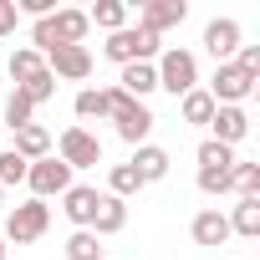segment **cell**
<instances>
[{
    "mask_svg": "<svg viewBox=\"0 0 260 260\" xmlns=\"http://www.w3.org/2000/svg\"><path fill=\"white\" fill-rule=\"evenodd\" d=\"M87 11H72V6H61L56 16H46V21H36L31 26V51H41V56H51L56 46H82L87 41Z\"/></svg>",
    "mask_w": 260,
    "mask_h": 260,
    "instance_id": "6da1fadb",
    "label": "cell"
},
{
    "mask_svg": "<svg viewBox=\"0 0 260 260\" xmlns=\"http://www.w3.org/2000/svg\"><path fill=\"white\" fill-rule=\"evenodd\" d=\"M102 97H107V117L117 122V138H122V143H133V148H138V143H148L153 122H158V117L148 112V102H133L117 82H112V87H102Z\"/></svg>",
    "mask_w": 260,
    "mask_h": 260,
    "instance_id": "7a4b0ae2",
    "label": "cell"
},
{
    "mask_svg": "<svg viewBox=\"0 0 260 260\" xmlns=\"http://www.w3.org/2000/svg\"><path fill=\"white\" fill-rule=\"evenodd\" d=\"M153 72H158V87L174 92V97H184V92L199 87V56L184 51V46H164L158 61H153Z\"/></svg>",
    "mask_w": 260,
    "mask_h": 260,
    "instance_id": "3957f363",
    "label": "cell"
},
{
    "mask_svg": "<svg viewBox=\"0 0 260 260\" xmlns=\"http://www.w3.org/2000/svg\"><path fill=\"white\" fill-rule=\"evenodd\" d=\"M158 51H164V36H148V31H138V26H122V31H112V36L102 41V56H107V61H117V67L153 61Z\"/></svg>",
    "mask_w": 260,
    "mask_h": 260,
    "instance_id": "277c9868",
    "label": "cell"
},
{
    "mask_svg": "<svg viewBox=\"0 0 260 260\" xmlns=\"http://www.w3.org/2000/svg\"><path fill=\"white\" fill-rule=\"evenodd\" d=\"M46 224H51V204H46V199H26V204L11 209V219H6V240H16V245H36V240L46 235Z\"/></svg>",
    "mask_w": 260,
    "mask_h": 260,
    "instance_id": "5b68a950",
    "label": "cell"
},
{
    "mask_svg": "<svg viewBox=\"0 0 260 260\" xmlns=\"http://www.w3.org/2000/svg\"><path fill=\"white\" fill-rule=\"evenodd\" d=\"M56 158L77 174V169H97L102 164V143H97V133H87V127H67V133L56 138Z\"/></svg>",
    "mask_w": 260,
    "mask_h": 260,
    "instance_id": "8992f818",
    "label": "cell"
},
{
    "mask_svg": "<svg viewBox=\"0 0 260 260\" xmlns=\"http://www.w3.org/2000/svg\"><path fill=\"white\" fill-rule=\"evenodd\" d=\"M26 184H31V199H51V194H67L72 189V169L56 153H46V158H36L26 169Z\"/></svg>",
    "mask_w": 260,
    "mask_h": 260,
    "instance_id": "52a82bcc",
    "label": "cell"
},
{
    "mask_svg": "<svg viewBox=\"0 0 260 260\" xmlns=\"http://www.w3.org/2000/svg\"><path fill=\"white\" fill-rule=\"evenodd\" d=\"M204 92L214 97V107H240V102L255 92V77H245L235 61H224V67H214V82H209Z\"/></svg>",
    "mask_w": 260,
    "mask_h": 260,
    "instance_id": "ba28073f",
    "label": "cell"
},
{
    "mask_svg": "<svg viewBox=\"0 0 260 260\" xmlns=\"http://www.w3.org/2000/svg\"><path fill=\"white\" fill-rule=\"evenodd\" d=\"M184 16H189V6H184V0H143V11H138V31L164 36V31L184 26Z\"/></svg>",
    "mask_w": 260,
    "mask_h": 260,
    "instance_id": "9c48e42d",
    "label": "cell"
},
{
    "mask_svg": "<svg viewBox=\"0 0 260 260\" xmlns=\"http://www.w3.org/2000/svg\"><path fill=\"white\" fill-rule=\"evenodd\" d=\"M46 72H51L56 82H87V77H92V51H87V46H56V51L46 56Z\"/></svg>",
    "mask_w": 260,
    "mask_h": 260,
    "instance_id": "30bf717a",
    "label": "cell"
},
{
    "mask_svg": "<svg viewBox=\"0 0 260 260\" xmlns=\"http://www.w3.org/2000/svg\"><path fill=\"white\" fill-rule=\"evenodd\" d=\"M204 51H209L219 67L235 61V51H240V21H230V16L209 21V26H204Z\"/></svg>",
    "mask_w": 260,
    "mask_h": 260,
    "instance_id": "8fae6325",
    "label": "cell"
},
{
    "mask_svg": "<svg viewBox=\"0 0 260 260\" xmlns=\"http://www.w3.org/2000/svg\"><path fill=\"white\" fill-rule=\"evenodd\" d=\"M97 199H102V194H97L92 184H72V189L61 194V214H67V219H72L77 230H92V214H97Z\"/></svg>",
    "mask_w": 260,
    "mask_h": 260,
    "instance_id": "7c38bea8",
    "label": "cell"
},
{
    "mask_svg": "<svg viewBox=\"0 0 260 260\" xmlns=\"http://www.w3.org/2000/svg\"><path fill=\"white\" fill-rule=\"evenodd\" d=\"M209 133H214V143H224V148L245 143V133H250V117H245V107H214V117H209Z\"/></svg>",
    "mask_w": 260,
    "mask_h": 260,
    "instance_id": "4fadbf2b",
    "label": "cell"
},
{
    "mask_svg": "<svg viewBox=\"0 0 260 260\" xmlns=\"http://www.w3.org/2000/svg\"><path fill=\"white\" fill-rule=\"evenodd\" d=\"M127 164L138 169V179H143V184H158V179H169V169H174L169 148H158V143H138Z\"/></svg>",
    "mask_w": 260,
    "mask_h": 260,
    "instance_id": "5bb4252c",
    "label": "cell"
},
{
    "mask_svg": "<svg viewBox=\"0 0 260 260\" xmlns=\"http://www.w3.org/2000/svg\"><path fill=\"white\" fill-rule=\"evenodd\" d=\"M122 230H127V199L102 194L97 199V214H92V235L102 240V235H122Z\"/></svg>",
    "mask_w": 260,
    "mask_h": 260,
    "instance_id": "9a60e30c",
    "label": "cell"
},
{
    "mask_svg": "<svg viewBox=\"0 0 260 260\" xmlns=\"http://www.w3.org/2000/svg\"><path fill=\"white\" fill-rule=\"evenodd\" d=\"M189 235H194V245H224L230 240V214H219V209H199L194 214V224H189Z\"/></svg>",
    "mask_w": 260,
    "mask_h": 260,
    "instance_id": "2e32d148",
    "label": "cell"
},
{
    "mask_svg": "<svg viewBox=\"0 0 260 260\" xmlns=\"http://www.w3.org/2000/svg\"><path fill=\"white\" fill-rule=\"evenodd\" d=\"M117 87L133 97V102H143L148 92H158V72H153V61H133V67H122Z\"/></svg>",
    "mask_w": 260,
    "mask_h": 260,
    "instance_id": "e0dca14e",
    "label": "cell"
},
{
    "mask_svg": "<svg viewBox=\"0 0 260 260\" xmlns=\"http://www.w3.org/2000/svg\"><path fill=\"white\" fill-rule=\"evenodd\" d=\"M26 164H36V158H46L51 153V133H46V127L41 122H26V127H16V143H11Z\"/></svg>",
    "mask_w": 260,
    "mask_h": 260,
    "instance_id": "ac0fdd59",
    "label": "cell"
},
{
    "mask_svg": "<svg viewBox=\"0 0 260 260\" xmlns=\"http://www.w3.org/2000/svg\"><path fill=\"white\" fill-rule=\"evenodd\" d=\"M179 112H184L189 127H209V117H214V97H209L204 87H194V92L179 97Z\"/></svg>",
    "mask_w": 260,
    "mask_h": 260,
    "instance_id": "d6986e66",
    "label": "cell"
},
{
    "mask_svg": "<svg viewBox=\"0 0 260 260\" xmlns=\"http://www.w3.org/2000/svg\"><path fill=\"white\" fill-rule=\"evenodd\" d=\"M41 72H46V56H41V51H31V46H16V51H11V82H16V87H26V82L41 77Z\"/></svg>",
    "mask_w": 260,
    "mask_h": 260,
    "instance_id": "ffe728a7",
    "label": "cell"
},
{
    "mask_svg": "<svg viewBox=\"0 0 260 260\" xmlns=\"http://www.w3.org/2000/svg\"><path fill=\"white\" fill-rule=\"evenodd\" d=\"M230 235H245V240L260 235V194H250V199L235 204V214H230Z\"/></svg>",
    "mask_w": 260,
    "mask_h": 260,
    "instance_id": "44dd1931",
    "label": "cell"
},
{
    "mask_svg": "<svg viewBox=\"0 0 260 260\" xmlns=\"http://www.w3.org/2000/svg\"><path fill=\"white\" fill-rule=\"evenodd\" d=\"M0 117H6V127H26V122H36V102L21 87H11V97L0 102Z\"/></svg>",
    "mask_w": 260,
    "mask_h": 260,
    "instance_id": "7402d4cb",
    "label": "cell"
},
{
    "mask_svg": "<svg viewBox=\"0 0 260 260\" xmlns=\"http://www.w3.org/2000/svg\"><path fill=\"white\" fill-rule=\"evenodd\" d=\"M138 189H143V179H138L133 164H112V169H107V194H112V199H133Z\"/></svg>",
    "mask_w": 260,
    "mask_h": 260,
    "instance_id": "603a6c76",
    "label": "cell"
},
{
    "mask_svg": "<svg viewBox=\"0 0 260 260\" xmlns=\"http://www.w3.org/2000/svg\"><path fill=\"white\" fill-rule=\"evenodd\" d=\"M87 26H102V31H122L127 26V6L122 0H97L87 11Z\"/></svg>",
    "mask_w": 260,
    "mask_h": 260,
    "instance_id": "cb8c5ba5",
    "label": "cell"
},
{
    "mask_svg": "<svg viewBox=\"0 0 260 260\" xmlns=\"http://www.w3.org/2000/svg\"><path fill=\"white\" fill-rule=\"evenodd\" d=\"M240 158H235V148H224V143H214V138H204L199 143V169H219V174H230Z\"/></svg>",
    "mask_w": 260,
    "mask_h": 260,
    "instance_id": "d4e9b609",
    "label": "cell"
},
{
    "mask_svg": "<svg viewBox=\"0 0 260 260\" xmlns=\"http://www.w3.org/2000/svg\"><path fill=\"white\" fill-rule=\"evenodd\" d=\"M26 158L16 153V148H0V189H16V184H26Z\"/></svg>",
    "mask_w": 260,
    "mask_h": 260,
    "instance_id": "484cf974",
    "label": "cell"
},
{
    "mask_svg": "<svg viewBox=\"0 0 260 260\" xmlns=\"http://www.w3.org/2000/svg\"><path fill=\"white\" fill-rule=\"evenodd\" d=\"M230 189H235L240 199L260 194V164H235V169H230Z\"/></svg>",
    "mask_w": 260,
    "mask_h": 260,
    "instance_id": "4316f807",
    "label": "cell"
},
{
    "mask_svg": "<svg viewBox=\"0 0 260 260\" xmlns=\"http://www.w3.org/2000/svg\"><path fill=\"white\" fill-rule=\"evenodd\" d=\"M67 260H102L97 235H92V230H72V240H67Z\"/></svg>",
    "mask_w": 260,
    "mask_h": 260,
    "instance_id": "83f0119b",
    "label": "cell"
},
{
    "mask_svg": "<svg viewBox=\"0 0 260 260\" xmlns=\"http://www.w3.org/2000/svg\"><path fill=\"white\" fill-rule=\"evenodd\" d=\"M72 107H77V117H82V122H87V117H107V97H102V87H82Z\"/></svg>",
    "mask_w": 260,
    "mask_h": 260,
    "instance_id": "f1b7e54d",
    "label": "cell"
},
{
    "mask_svg": "<svg viewBox=\"0 0 260 260\" xmlns=\"http://www.w3.org/2000/svg\"><path fill=\"white\" fill-rule=\"evenodd\" d=\"M21 92H26V97H31V102L41 107V102H51V97H56V77H51V72H41V77H31V82H26Z\"/></svg>",
    "mask_w": 260,
    "mask_h": 260,
    "instance_id": "f546056e",
    "label": "cell"
},
{
    "mask_svg": "<svg viewBox=\"0 0 260 260\" xmlns=\"http://www.w3.org/2000/svg\"><path fill=\"white\" fill-rule=\"evenodd\" d=\"M199 194H230V174H219V169H199Z\"/></svg>",
    "mask_w": 260,
    "mask_h": 260,
    "instance_id": "4dcf8cb0",
    "label": "cell"
},
{
    "mask_svg": "<svg viewBox=\"0 0 260 260\" xmlns=\"http://www.w3.org/2000/svg\"><path fill=\"white\" fill-rule=\"evenodd\" d=\"M16 21H21V16H16V0H0V36H11Z\"/></svg>",
    "mask_w": 260,
    "mask_h": 260,
    "instance_id": "1f68e13d",
    "label": "cell"
},
{
    "mask_svg": "<svg viewBox=\"0 0 260 260\" xmlns=\"http://www.w3.org/2000/svg\"><path fill=\"white\" fill-rule=\"evenodd\" d=\"M0 255H6V235H0Z\"/></svg>",
    "mask_w": 260,
    "mask_h": 260,
    "instance_id": "d6a6232c",
    "label": "cell"
},
{
    "mask_svg": "<svg viewBox=\"0 0 260 260\" xmlns=\"http://www.w3.org/2000/svg\"><path fill=\"white\" fill-rule=\"evenodd\" d=\"M0 204H6V189H0Z\"/></svg>",
    "mask_w": 260,
    "mask_h": 260,
    "instance_id": "836d02e7",
    "label": "cell"
},
{
    "mask_svg": "<svg viewBox=\"0 0 260 260\" xmlns=\"http://www.w3.org/2000/svg\"><path fill=\"white\" fill-rule=\"evenodd\" d=\"M0 260H11V255H0Z\"/></svg>",
    "mask_w": 260,
    "mask_h": 260,
    "instance_id": "e575fe53",
    "label": "cell"
}]
</instances>
